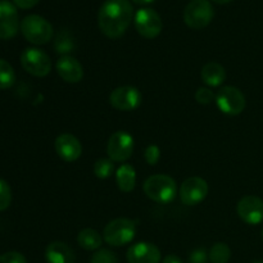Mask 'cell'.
Wrapping results in <instances>:
<instances>
[{"instance_id":"cell-1","label":"cell","mask_w":263,"mask_h":263,"mask_svg":"<svg viewBox=\"0 0 263 263\" xmlns=\"http://www.w3.org/2000/svg\"><path fill=\"white\" fill-rule=\"evenodd\" d=\"M134 8L128 0H105L98 13L99 28L107 37L118 39L133 22Z\"/></svg>"},{"instance_id":"cell-2","label":"cell","mask_w":263,"mask_h":263,"mask_svg":"<svg viewBox=\"0 0 263 263\" xmlns=\"http://www.w3.org/2000/svg\"><path fill=\"white\" fill-rule=\"evenodd\" d=\"M144 193L153 202L167 204L176 197V182L168 175H153L144 182Z\"/></svg>"},{"instance_id":"cell-3","label":"cell","mask_w":263,"mask_h":263,"mask_svg":"<svg viewBox=\"0 0 263 263\" xmlns=\"http://www.w3.org/2000/svg\"><path fill=\"white\" fill-rule=\"evenodd\" d=\"M20 27L26 40L35 45H43V44L49 43L54 33L53 26L50 25V22L37 14L26 15L21 21Z\"/></svg>"},{"instance_id":"cell-4","label":"cell","mask_w":263,"mask_h":263,"mask_svg":"<svg viewBox=\"0 0 263 263\" xmlns=\"http://www.w3.org/2000/svg\"><path fill=\"white\" fill-rule=\"evenodd\" d=\"M136 226L128 218H116L110 221L103 231L104 240L112 247H122L131 243L135 238Z\"/></svg>"},{"instance_id":"cell-5","label":"cell","mask_w":263,"mask_h":263,"mask_svg":"<svg viewBox=\"0 0 263 263\" xmlns=\"http://www.w3.org/2000/svg\"><path fill=\"white\" fill-rule=\"evenodd\" d=\"M215 10L210 0H192L184 10V21L190 28L202 30L213 20Z\"/></svg>"},{"instance_id":"cell-6","label":"cell","mask_w":263,"mask_h":263,"mask_svg":"<svg viewBox=\"0 0 263 263\" xmlns=\"http://www.w3.org/2000/svg\"><path fill=\"white\" fill-rule=\"evenodd\" d=\"M21 64L26 72L35 77L48 76L51 69V62L48 54L36 48H27L22 51Z\"/></svg>"},{"instance_id":"cell-7","label":"cell","mask_w":263,"mask_h":263,"mask_svg":"<svg viewBox=\"0 0 263 263\" xmlns=\"http://www.w3.org/2000/svg\"><path fill=\"white\" fill-rule=\"evenodd\" d=\"M216 103L225 115L238 116L246 108V97L238 87L225 86L221 87L216 94Z\"/></svg>"},{"instance_id":"cell-8","label":"cell","mask_w":263,"mask_h":263,"mask_svg":"<svg viewBox=\"0 0 263 263\" xmlns=\"http://www.w3.org/2000/svg\"><path fill=\"white\" fill-rule=\"evenodd\" d=\"M135 28L143 37L154 39L163 28L161 15L152 8H143L135 14Z\"/></svg>"},{"instance_id":"cell-9","label":"cell","mask_w":263,"mask_h":263,"mask_svg":"<svg viewBox=\"0 0 263 263\" xmlns=\"http://www.w3.org/2000/svg\"><path fill=\"white\" fill-rule=\"evenodd\" d=\"M134 139L126 131H117L109 138L107 153L113 162H125L133 156Z\"/></svg>"},{"instance_id":"cell-10","label":"cell","mask_w":263,"mask_h":263,"mask_svg":"<svg viewBox=\"0 0 263 263\" xmlns=\"http://www.w3.org/2000/svg\"><path fill=\"white\" fill-rule=\"evenodd\" d=\"M208 194V184L204 179L198 176L189 177L180 187V198L186 205H197L205 199Z\"/></svg>"},{"instance_id":"cell-11","label":"cell","mask_w":263,"mask_h":263,"mask_svg":"<svg viewBox=\"0 0 263 263\" xmlns=\"http://www.w3.org/2000/svg\"><path fill=\"white\" fill-rule=\"evenodd\" d=\"M109 103L116 109L128 112L136 109L140 105L141 94L136 87L121 86L110 92Z\"/></svg>"},{"instance_id":"cell-12","label":"cell","mask_w":263,"mask_h":263,"mask_svg":"<svg viewBox=\"0 0 263 263\" xmlns=\"http://www.w3.org/2000/svg\"><path fill=\"white\" fill-rule=\"evenodd\" d=\"M20 25L15 5L9 0H0V39L8 40L14 37Z\"/></svg>"},{"instance_id":"cell-13","label":"cell","mask_w":263,"mask_h":263,"mask_svg":"<svg viewBox=\"0 0 263 263\" xmlns=\"http://www.w3.org/2000/svg\"><path fill=\"white\" fill-rule=\"evenodd\" d=\"M236 212L248 225H259L263 222V200L256 195H247L238 203Z\"/></svg>"},{"instance_id":"cell-14","label":"cell","mask_w":263,"mask_h":263,"mask_svg":"<svg viewBox=\"0 0 263 263\" xmlns=\"http://www.w3.org/2000/svg\"><path fill=\"white\" fill-rule=\"evenodd\" d=\"M128 263H159L161 251L152 243H138L130 247L126 254Z\"/></svg>"},{"instance_id":"cell-15","label":"cell","mask_w":263,"mask_h":263,"mask_svg":"<svg viewBox=\"0 0 263 263\" xmlns=\"http://www.w3.org/2000/svg\"><path fill=\"white\" fill-rule=\"evenodd\" d=\"M55 151L66 162H74L81 157L82 146L79 139L72 134H62L55 140Z\"/></svg>"},{"instance_id":"cell-16","label":"cell","mask_w":263,"mask_h":263,"mask_svg":"<svg viewBox=\"0 0 263 263\" xmlns=\"http://www.w3.org/2000/svg\"><path fill=\"white\" fill-rule=\"evenodd\" d=\"M58 74L69 84H77L84 77V68L76 58L71 55H64L57 62Z\"/></svg>"},{"instance_id":"cell-17","label":"cell","mask_w":263,"mask_h":263,"mask_svg":"<svg viewBox=\"0 0 263 263\" xmlns=\"http://www.w3.org/2000/svg\"><path fill=\"white\" fill-rule=\"evenodd\" d=\"M46 263H74L73 251L63 241H54L45 251Z\"/></svg>"},{"instance_id":"cell-18","label":"cell","mask_w":263,"mask_h":263,"mask_svg":"<svg viewBox=\"0 0 263 263\" xmlns=\"http://www.w3.org/2000/svg\"><path fill=\"white\" fill-rule=\"evenodd\" d=\"M226 72L225 68L217 62H210L202 69V80L208 86L217 87L225 81Z\"/></svg>"},{"instance_id":"cell-19","label":"cell","mask_w":263,"mask_h":263,"mask_svg":"<svg viewBox=\"0 0 263 263\" xmlns=\"http://www.w3.org/2000/svg\"><path fill=\"white\" fill-rule=\"evenodd\" d=\"M116 181H117V185L118 187H120L121 192H133L136 184L135 168H134L133 166H130V164H122V166L117 170Z\"/></svg>"},{"instance_id":"cell-20","label":"cell","mask_w":263,"mask_h":263,"mask_svg":"<svg viewBox=\"0 0 263 263\" xmlns=\"http://www.w3.org/2000/svg\"><path fill=\"white\" fill-rule=\"evenodd\" d=\"M77 243L85 251H97L102 247V236L94 229H84L77 236Z\"/></svg>"},{"instance_id":"cell-21","label":"cell","mask_w":263,"mask_h":263,"mask_svg":"<svg viewBox=\"0 0 263 263\" xmlns=\"http://www.w3.org/2000/svg\"><path fill=\"white\" fill-rule=\"evenodd\" d=\"M54 49H55V51L58 54H63V57L74 51L76 43H74V39L71 35V32H68L67 30L61 31L57 35L55 41H54Z\"/></svg>"},{"instance_id":"cell-22","label":"cell","mask_w":263,"mask_h":263,"mask_svg":"<svg viewBox=\"0 0 263 263\" xmlns=\"http://www.w3.org/2000/svg\"><path fill=\"white\" fill-rule=\"evenodd\" d=\"M15 73L13 67L4 59H0V90L9 89L14 85Z\"/></svg>"},{"instance_id":"cell-23","label":"cell","mask_w":263,"mask_h":263,"mask_svg":"<svg viewBox=\"0 0 263 263\" xmlns=\"http://www.w3.org/2000/svg\"><path fill=\"white\" fill-rule=\"evenodd\" d=\"M231 258V251L228 244L216 243L210 251V261L212 263H228Z\"/></svg>"},{"instance_id":"cell-24","label":"cell","mask_w":263,"mask_h":263,"mask_svg":"<svg viewBox=\"0 0 263 263\" xmlns=\"http://www.w3.org/2000/svg\"><path fill=\"white\" fill-rule=\"evenodd\" d=\"M113 170L115 166L112 159H98L94 164V174L98 179H108L113 174Z\"/></svg>"},{"instance_id":"cell-25","label":"cell","mask_w":263,"mask_h":263,"mask_svg":"<svg viewBox=\"0 0 263 263\" xmlns=\"http://www.w3.org/2000/svg\"><path fill=\"white\" fill-rule=\"evenodd\" d=\"M91 263H118L117 256L109 249H98L91 258Z\"/></svg>"},{"instance_id":"cell-26","label":"cell","mask_w":263,"mask_h":263,"mask_svg":"<svg viewBox=\"0 0 263 263\" xmlns=\"http://www.w3.org/2000/svg\"><path fill=\"white\" fill-rule=\"evenodd\" d=\"M12 202V190L7 181L0 179V211L7 210Z\"/></svg>"},{"instance_id":"cell-27","label":"cell","mask_w":263,"mask_h":263,"mask_svg":"<svg viewBox=\"0 0 263 263\" xmlns=\"http://www.w3.org/2000/svg\"><path fill=\"white\" fill-rule=\"evenodd\" d=\"M159 157H161V151H159L158 146L154 145V144L149 145L148 148L145 149V152H144V158H145L146 163L151 164V166H154V164L158 163Z\"/></svg>"},{"instance_id":"cell-28","label":"cell","mask_w":263,"mask_h":263,"mask_svg":"<svg viewBox=\"0 0 263 263\" xmlns=\"http://www.w3.org/2000/svg\"><path fill=\"white\" fill-rule=\"evenodd\" d=\"M213 99H216L215 94H213L212 90L207 89V87H200L195 92V100L199 104H210V103L213 102Z\"/></svg>"},{"instance_id":"cell-29","label":"cell","mask_w":263,"mask_h":263,"mask_svg":"<svg viewBox=\"0 0 263 263\" xmlns=\"http://www.w3.org/2000/svg\"><path fill=\"white\" fill-rule=\"evenodd\" d=\"M0 263H27V261L20 252H7L0 256Z\"/></svg>"},{"instance_id":"cell-30","label":"cell","mask_w":263,"mask_h":263,"mask_svg":"<svg viewBox=\"0 0 263 263\" xmlns=\"http://www.w3.org/2000/svg\"><path fill=\"white\" fill-rule=\"evenodd\" d=\"M208 258H210V254H207L205 249L198 248L192 252L189 261L190 263H207Z\"/></svg>"},{"instance_id":"cell-31","label":"cell","mask_w":263,"mask_h":263,"mask_svg":"<svg viewBox=\"0 0 263 263\" xmlns=\"http://www.w3.org/2000/svg\"><path fill=\"white\" fill-rule=\"evenodd\" d=\"M37 3L39 0H13V4L21 9H30V8L35 7Z\"/></svg>"},{"instance_id":"cell-32","label":"cell","mask_w":263,"mask_h":263,"mask_svg":"<svg viewBox=\"0 0 263 263\" xmlns=\"http://www.w3.org/2000/svg\"><path fill=\"white\" fill-rule=\"evenodd\" d=\"M162 263H182V261L180 259V257L175 256V254H168V256L164 257Z\"/></svg>"},{"instance_id":"cell-33","label":"cell","mask_w":263,"mask_h":263,"mask_svg":"<svg viewBox=\"0 0 263 263\" xmlns=\"http://www.w3.org/2000/svg\"><path fill=\"white\" fill-rule=\"evenodd\" d=\"M153 2H156V0H133V3H135L138 5H148L152 4Z\"/></svg>"},{"instance_id":"cell-34","label":"cell","mask_w":263,"mask_h":263,"mask_svg":"<svg viewBox=\"0 0 263 263\" xmlns=\"http://www.w3.org/2000/svg\"><path fill=\"white\" fill-rule=\"evenodd\" d=\"M212 2L217 3V4H228V3L233 2V0H212Z\"/></svg>"},{"instance_id":"cell-35","label":"cell","mask_w":263,"mask_h":263,"mask_svg":"<svg viewBox=\"0 0 263 263\" xmlns=\"http://www.w3.org/2000/svg\"><path fill=\"white\" fill-rule=\"evenodd\" d=\"M254 263H263V261H257V262H254Z\"/></svg>"},{"instance_id":"cell-36","label":"cell","mask_w":263,"mask_h":263,"mask_svg":"<svg viewBox=\"0 0 263 263\" xmlns=\"http://www.w3.org/2000/svg\"><path fill=\"white\" fill-rule=\"evenodd\" d=\"M262 239H263V229H262Z\"/></svg>"}]
</instances>
